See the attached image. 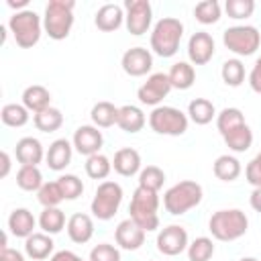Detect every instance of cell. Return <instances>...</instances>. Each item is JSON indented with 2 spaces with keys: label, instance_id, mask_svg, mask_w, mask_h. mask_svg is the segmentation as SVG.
Listing matches in <instances>:
<instances>
[{
  "label": "cell",
  "instance_id": "cell-2",
  "mask_svg": "<svg viewBox=\"0 0 261 261\" xmlns=\"http://www.w3.org/2000/svg\"><path fill=\"white\" fill-rule=\"evenodd\" d=\"M184 37V24L179 18L173 16H163L155 22L153 31H151V49L155 55L167 59L173 57L179 49Z\"/></svg>",
  "mask_w": 261,
  "mask_h": 261
},
{
  "label": "cell",
  "instance_id": "cell-13",
  "mask_svg": "<svg viewBox=\"0 0 261 261\" xmlns=\"http://www.w3.org/2000/svg\"><path fill=\"white\" fill-rule=\"evenodd\" d=\"M120 65H122V71L126 75H130V77H143L153 67V55L145 47H130V49H126L122 53Z\"/></svg>",
  "mask_w": 261,
  "mask_h": 261
},
{
  "label": "cell",
  "instance_id": "cell-32",
  "mask_svg": "<svg viewBox=\"0 0 261 261\" xmlns=\"http://www.w3.org/2000/svg\"><path fill=\"white\" fill-rule=\"evenodd\" d=\"M39 226H41V230L47 232V234H57V232H61V230L67 226L63 210H61L59 206H57V208H43V212H41V216H39Z\"/></svg>",
  "mask_w": 261,
  "mask_h": 261
},
{
  "label": "cell",
  "instance_id": "cell-34",
  "mask_svg": "<svg viewBox=\"0 0 261 261\" xmlns=\"http://www.w3.org/2000/svg\"><path fill=\"white\" fill-rule=\"evenodd\" d=\"M241 124H245V114L239 108H224L216 114V128L222 137Z\"/></svg>",
  "mask_w": 261,
  "mask_h": 261
},
{
  "label": "cell",
  "instance_id": "cell-46",
  "mask_svg": "<svg viewBox=\"0 0 261 261\" xmlns=\"http://www.w3.org/2000/svg\"><path fill=\"white\" fill-rule=\"evenodd\" d=\"M249 86L255 94H261V57H257V61L253 63V69L249 73Z\"/></svg>",
  "mask_w": 261,
  "mask_h": 261
},
{
  "label": "cell",
  "instance_id": "cell-52",
  "mask_svg": "<svg viewBox=\"0 0 261 261\" xmlns=\"http://www.w3.org/2000/svg\"><path fill=\"white\" fill-rule=\"evenodd\" d=\"M239 261H259V259L257 257H241Z\"/></svg>",
  "mask_w": 261,
  "mask_h": 261
},
{
  "label": "cell",
  "instance_id": "cell-30",
  "mask_svg": "<svg viewBox=\"0 0 261 261\" xmlns=\"http://www.w3.org/2000/svg\"><path fill=\"white\" fill-rule=\"evenodd\" d=\"M212 171H214L216 179H220V181H234L241 175L243 167H241V161L237 157L220 155V157H216V161L212 165Z\"/></svg>",
  "mask_w": 261,
  "mask_h": 261
},
{
  "label": "cell",
  "instance_id": "cell-53",
  "mask_svg": "<svg viewBox=\"0 0 261 261\" xmlns=\"http://www.w3.org/2000/svg\"><path fill=\"white\" fill-rule=\"evenodd\" d=\"M257 155H259V157H261V151H259V153H257Z\"/></svg>",
  "mask_w": 261,
  "mask_h": 261
},
{
  "label": "cell",
  "instance_id": "cell-22",
  "mask_svg": "<svg viewBox=\"0 0 261 261\" xmlns=\"http://www.w3.org/2000/svg\"><path fill=\"white\" fill-rule=\"evenodd\" d=\"M37 220L29 208H14L8 216V230L16 239H29L35 232Z\"/></svg>",
  "mask_w": 261,
  "mask_h": 261
},
{
  "label": "cell",
  "instance_id": "cell-48",
  "mask_svg": "<svg viewBox=\"0 0 261 261\" xmlns=\"http://www.w3.org/2000/svg\"><path fill=\"white\" fill-rule=\"evenodd\" d=\"M0 261H24V255L16 249L6 247V249H0Z\"/></svg>",
  "mask_w": 261,
  "mask_h": 261
},
{
  "label": "cell",
  "instance_id": "cell-27",
  "mask_svg": "<svg viewBox=\"0 0 261 261\" xmlns=\"http://www.w3.org/2000/svg\"><path fill=\"white\" fill-rule=\"evenodd\" d=\"M90 118H92L94 126H98V128H108V126H112V124L118 122V106H114V104L108 102V100H102V102H98V104L92 106Z\"/></svg>",
  "mask_w": 261,
  "mask_h": 261
},
{
  "label": "cell",
  "instance_id": "cell-23",
  "mask_svg": "<svg viewBox=\"0 0 261 261\" xmlns=\"http://www.w3.org/2000/svg\"><path fill=\"white\" fill-rule=\"evenodd\" d=\"M53 239L47 232H33L29 239H24V255L33 261H43L49 255H53Z\"/></svg>",
  "mask_w": 261,
  "mask_h": 261
},
{
  "label": "cell",
  "instance_id": "cell-16",
  "mask_svg": "<svg viewBox=\"0 0 261 261\" xmlns=\"http://www.w3.org/2000/svg\"><path fill=\"white\" fill-rule=\"evenodd\" d=\"M114 241L124 251H137L145 243V230L133 218H126V220L118 222V226L114 230Z\"/></svg>",
  "mask_w": 261,
  "mask_h": 261
},
{
  "label": "cell",
  "instance_id": "cell-9",
  "mask_svg": "<svg viewBox=\"0 0 261 261\" xmlns=\"http://www.w3.org/2000/svg\"><path fill=\"white\" fill-rule=\"evenodd\" d=\"M122 186L116 184V181H102L98 188H96V194H94V200L90 204V210L92 214L98 218V220H110L114 218V214L118 212L120 204H122Z\"/></svg>",
  "mask_w": 261,
  "mask_h": 261
},
{
  "label": "cell",
  "instance_id": "cell-25",
  "mask_svg": "<svg viewBox=\"0 0 261 261\" xmlns=\"http://www.w3.org/2000/svg\"><path fill=\"white\" fill-rule=\"evenodd\" d=\"M22 106L29 112H33V114L49 108L51 106V94H49V90L45 86H39V84H33V86L24 88V92H22Z\"/></svg>",
  "mask_w": 261,
  "mask_h": 261
},
{
  "label": "cell",
  "instance_id": "cell-15",
  "mask_svg": "<svg viewBox=\"0 0 261 261\" xmlns=\"http://www.w3.org/2000/svg\"><path fill=\"white\" fill-rule=\"evenodd\" d=\"M214 57V39L206 31H198L188 41V59L192 65H206Z\"/></svg>",
  "mask_w": 261,
  "mask_h": 261
},
{
  "label": "cell",
  "instance_id": "cell-31",
  "mask_svg": "<svg viewBox=\"0 0 261 261\" xmlns=\"http://www.w3.org/2000/svg\"><path fill=\"white\" fill-rule=\"evenodd\" d=\"M33 122H35L37 130H41V133H55V130H59L61 124H63V114H61L59 108L49 106V108L37 112V114L33 116Z\"/></svg>",
  "mask_w": 261,
  "mask_h": 261
},
{
  "label": "cell",
  "instance_id": "cell-29",
  "mask_svg": "<svg viewBox=\"0 0 261 261\" xmlns=\"http://www.w3.org/2000/svg\"><path fill=\"white\" fill-rule=\"evenodd\" d=\"M222 139H224V143H226V147H228L230 151H234V153H245V151H249L251 145H253V130H251L249 124L245 122V124L232 128L230 133H226Z\"/></svg>",
  "mask_w": 261,
  "mask_h": 261
},
{
  "label": "cell",
  "instance_id": "cell-5",
  "mask_svg": "<svg viewBox=\"0 0 261 261\" xmlns=\"http://www.w3.org/2000/svg\"><path fill=\"white\" fill-rule=\"evenodd\" d=\"M204 190L198 181L192 179H184L173 184L165 194H163V206L169 214L173 216H181L186 212H190L192 208H196L202 202Z\"/></svg>",
  "mask_w": 261,
  "mask_h": 261
},
{
  "label": "cell",
  "instance_id": "cell-41",
  "mask_svg": "<svg viewBox=\"0 0 261 261\" xmlns=\"http://www.w3.org/2000/svg\"><path fill=\"white\" fill-rule=\"evenodd\" d=\"M163 181H165V173H163V169L157 167V165H147V167H143L141 173H139V186H141V188L159 192V190L163 188Z\"/></svg>",
  "mask_w": 261,
  "mask_h": 261
},
{
  "label": "cell",
  "instance_id": "cell-18",
  "mask_svg": "<svg viewBox=\"0 0 261 261\" xmlns=\"http://www.w3.org/2000/svg\"><path fill=\"white\" fill-rule=\"evenodd\" d=\"M67 237L77 243V245H86L92 237H94V220L90 214L84 212H75L67 218Z\"/></svg>",
  "mask_w": 261,
  "mask_h": 261
},
{
  "label": "cell",
  "instance_id": "cell-26",
  "mask_svg": "<svg viewBox=\"0 0 261 261\" xmlns=\"http://www.w3.org/2000/svg\"><path fill=\"white\" fill-rule=\"evenodd\" d=\"M167 75H169L171 88H175V90H190L194 86V82H196V69L188 61L173 63Z\"/></svg>",
  "mask_w": 261,
  "mask_h": 261
},
{
  "label": "cell",
  "instance_id": "cell-35",
  "mask_svg": "<svg viewBox=\"0 0 261 261\" xmlns=\"http://www.w3.org/2000/svg\"><path fill=\"white\" fill-rule=\"evenodd\" d=\"M112 171V161L102 155V153H96L92 157H86V173L88 177L92 179H106Z\"/></svg>",
  "mask_w": 261,
  "mask_h": 261
},
{
  "label": "cell",
  "instance_id": "cell-24",
  "mask_svg": "<svg viewBox=\"0 0 261 261\" xmlns=\"http://www.w3.org/2000/svg\"><path fill=\"white\" fill-rule=\"evenodd\" d=\"M145 122H147L145 112H143L139 106H135V104H124V106L118 108V122H116V124H118L124 133L135 135V133L143 130Z\"/></svg>",
  "mask_w": 261,
  "mask_h": 261
},
{
  "label": "cell",
  "instance_id": "cell-38",
  "mask_svg": "<svg viewBox=\"0 0 261 261\" xmlns=\"http://www.w3.org/2000/svg\"><path fill=\"white\" fill-rule=\"evenodd\" d=\"M0 118L6 126H12V128H20L29 122V110L22 106V104H4L2 106V112H0Z\"/></svg>",
  "mask_w": 261,
  "mask_h": 261
},
{
  "label": "cell",
  "instance_id": "cell-7",
  "mask_svg": "<svg viewBox=\"0 0 261 261\" xmlns=\"http://www.w3.org/2000/svg\"><path fill=\"white\" fill-rule=\"evenodd\" d=\"M190 118L184 114L179 108L173 106H157L149 114V126L157 135H167V137H179L188 130Z\"/></svg>",
  "mask_w": 261,
  "mask_h": 261
},
{
  "label": "cell",
  "instance_id": "cell-28",
  "mask_svg": "<svg viewBox=\"0 0 261 261\" xmlns=\"http://www.w3.org/2000/svg\"><path fill=\"white\" fill-rule=\"evenodd\" d=\"M214 116H216V108H214V104L208 98H194L188 104V118L194 124L204 126V124L212 122Z\"/></svg>",
  "mask_w": 261,
  "mask_h": 261
},
{
  "label": "cell",
  "instance_id": "cell-39",
  "mask_svg": "<svg viewBox=\"0 0 261 261\" xmlns=\"http://www.w3.org/2000/svg\"><path fill=\"white\" fill-rule=\"evenodd\" d=\"M37 200H39V204L43 208H57L65 200L63 198V192H61V188L57 184V179L55 181H45L41 186V190L37 192Z\"/></svg>",
  "mask_w": 261,
  "mask_h": 261
},
{
  "label": "cell",
  "instance_id": "cell-14",
  "mask_svg": "<svg viewBox=\"0 0 261 261\" xmlns=\"http://www.w3.org/2000/svg\"><path fill=\"white\" fill-rule=\"evenodd\" d=\"M102 143H104L102 130H98V126H94V124H82V126H77L75 133H73V139H71L73 149L80 155H84V157H92V155L100 153Z\"/></svg>",
  "mask_w": 261,
  "mask_h": 261
},
{
  "label": "cell",
  "instance_id": "cell-11",
  "mask_svg": "<svg viewBox=\"0 0 261 261\" xmlns=\"http://www.w3.org/2000/svg\"><path fill=\"white\" fill-rule=\"evenodd\" d=\"M171 90L173 88H171L169 75L163 73V71H157V73H151L143 86H139L137 98H139L141 104H147V106H155L157 108Z\"/></svg>",
  "mask_w": 261,
  "mask_h": 261
},
{
  "label": "cell",
  "instance_id": "cell-21",
  "mask_svg": "<svg viewBox=\"0 0 261 261\" xmlns=\"http://www.w3.org/2000/svg\"><path fill=\"white\" fill-rule=\"evenodd\" d=\"M112 169L122 177H133V175L141 173V155H139V151L133 149V147L118 149L114 153V159H112Z\"/></svg>",
  "mask_w": 261,
  "mask_h": 261
},
{
  "label": "cell",
  "instance_id": "cell-37",
  "mask_svg": "<svg viewBox=\"0 0 261 261\" xmlns=\"http://www.w3.org/2000/svg\"><path fill=\"white\" fill-rule=\"evenodd\" d=\"M220 75H222V82L230 88H239L243 82H245V65L241 59H226L222 63V69H220Z\"/></svg>",
  "mask_w": 261,
  "mask_h": 261
},
{
  "label": "cell",
  "instance_id": "cell-47",
  "mask_svg": "<svg viewBox=\"0 0 261 261\" xmlns=\"http://www.w3.org/2000/svg\"><path fill=\"white\" fill-rule=\"evenodd\" d=\"M49 261H84V259H82L80 255H75L73 251H67V249H61V251H57V253H53Z\"/></svg>",
  "mask_w": 261,
  "mask_h": 261
},
{
  "label": "cell",
  "instance_id": "cell-33",
  "mask_svg": "<svg viewBox=\"0 0 261 261\" xmlns=\"http://www.w3.org/2000/svg\"><path fill=\"white\" fill-rule=\"evenodd\" d=\"M43 184V173L35 165H20L16 171V186L24 192H39Z\"/></svg>",
  "mask_w": 261,
  "mask_h": 261
},
{
  "label": "cell",
  "instance_id": "cell-3",
  "mask_svg": "<svg viewBox=\"0 0 261 261\" xmlns=\"http://www.w3.org/2000/svg\"><path fill=\"white\" fill-rule=\"evenodd\" d=\"M73 0H49L45 6L43 16V29L53 41H63L69 37L73 27Z\"/></svg>",
  "mask_w": 261,
  "mask_h": 261
},
{
  "label": "cell",
  "instance_id": "cell-4",
  "mask_svg": "<svg viewBox=\"0 0 261 261\" xmlns=\"http://www.w3.org/2000/svg\"><path fill=\"white\" fill-rule=\"evenodd\" d=\"M159 194L147 188L137 186V190L133 192L130 204H128V212L130 218L145 230H157L159 228Z\"/></svg>",
  "mask_w": 261,
  "mask_h": 261
},
{
  "label": "cell",
  "instance_id": "cell-44",
  "mask_svg": "<svg viewBox=\"0 0 261 261\" xmlns=\"http://www.w3.org/2000/svg\"><path fill=\"white\" fill-rule=\"evenodd\" d=\"M90 261H120V251L110 243H100L90 251Z\"/></svg>",
  "mask_w": 261,
  "mask_h": 261
},
{
  "label": "cell",
  "instance_id": "cell-8",
  "mask_svg": "<svg viewBox=\"0 0 261 261\" xmlns=\"http://www.w3.org/2000/svg\"><path fill=\"white\" fill-rule=\"evenodd\" d=\"M222 43L228 51L241 57L253 55L261 45V33L251 24H234L222 33Z\"/></svg>",
  "mask_w": 261,
  "mask_h": 261
},
{
  "label": "cell",
  "instance_id": "cell-6",
  "mask_svg": "<svg viewBox=\"0 0 261 261\" xmlns=\"http://www.w3.org/2000/svg\"><path fill=\"white\" fill-rule=\"evenodd\" d=\"M8 29L14 37V43L20 47V49H31L39 43L41 39V33H43V20L41 16L27 8V10H18L10 16L8 20Z\"/></svg>",
  "mask_w": 261,
  "mask_h": 261
},
{
  "label": "cell",
  "instance_id": "cell-49",
  "mask_svg": "<svg viewBox=\"0 0 261 261\" xmlns=\"http://www.w3.org/2000/svg\"><path fill=\"white\" fill-rule=\"evenodd\" d=\"M249 204H251V208L255 212L261 214V188H253V192L249 196Z\"/></svg>",
  "mask_w": 261,
  "mask_h": 261
},
{
  "label": "cell",
  "instance_id": "cell-43",
  "mask_svg": "<svg viewBox=\"0 0 261 261\" xmlns=\"http://www.w3.org/2000/svg\"><path fill=\"white\" fill-rule=\"evenodd\" d=\"M224 10H226L228 18L243 20V18H249L255 12V2L253 0H226Z\"/></svg>",
  "mask_w": 261,
  "mask_h": 261
},
{
  "label": "cell",
  "instance_id": "cell-50",
  "mask_svg": "<svg viewBox=\"0 0 261 261\" xmlns=\"http://www.w3.org/2000/svg\"><path fill=\"white\" fill-rule=\"evenodd\" d=\"M0 159H2V171H0V177H6L10 173V155L6 151L0 153Z\"/></svg>",
  "mask_w": 261,
  "mask_h": 261
},
{
  "label": "cell",
  "instance_id": "cell-17",
  "mask_svg": "<svg viewBox=\"0 0 261 261\" xmlns=\"http://www.w3.org/2000/svg\"><path fill=\"white\" fill-rule=\"evenodd\" d=\"M14 155H16V161L20 165H35V167H39V163L45 159L47 153L43 151V145H41L39 139L22 137L20 141H16Z\"/></svg>",
  "mask_w": 261,
  "mask_h": 261
},
{
  "label": "cell",
  "instance_id": "cell-40",
  "mask_svg": "<svg viewBox=\"0 0 261 261\" xmlns=\"http://www.w3.org/2000/svg\"><path fill=\"white\" fill-rule=\"evenodd\" d=\"M212 255H214V243L208 237H198L188 245L190 261H210Z\"/></svg>",
  "mask_w": 261,
  "mask_h": 261
},
{
  "label": "cell",
  "instance_id": "cell-12",
  "mask_svg": "<svg viewBox=\"0 0 261 261\" xmlns=\"http://www.w3.org/2000/svg\"><path fill=\"white\" fill-rule=\"evenodd\" d=\"M188 230L179 224H169L165 228L159 230L157 234V251L167 255V257H175L184 251H188Z\"/></svg>",
  "mask_w": 261,
  "mask_h": 261
},
{
  "label": "cell",
  "instance_id": "cell-42",
  "mask_svg": "<svg viewBox=\"0 0 261 261\" xmlns=\"http://www.w3.org/2000/svg\"><path fill=\"white\" fill-rule=\"evenodd\" d=\"M57 184L63 192V198L65 200H77L82 194H84V184L77 175L73 173H65V175H59L57 177Z\"/></svg>",
  "mask_w": 261,
  "mask_h": 261
},
{
  "label": "cell",
  "instance_id": "cell-1",
  "mask_svg": "<svg viewBox=\"0 0 261 261\" xmlns=\"http://www.w3.org/2000/svg\"><path fill=\"white\" fill-rule=\"evenodd\" d=\"M249 228V218L239 208H224L216 210L208 220V230L216 241L230 243L241 239Z\"/></svg>",
  "mask_w": 261,
  "mask_h": 261
},
{
  "label": "cell",
  "instance_id": "cell-20",
  "mask_svg": "<svg viewBox=\"0 0 261 261\" xmlns=\"http://www.w3.org/2000/svg\"><path fill=\"white\" fill-rule=\"evenodd\" d=\"M71 155H73V145L67 139H55L45 155V161L49 165V169L53 171H63L69 163H71Z\"/></svg>",
  "mask_w": 261,
  "mask_h": 261
},
{
  "label": "cell",
  "instance_id": "cell-45",
  "mask_svg": "<svg viewBox=\"0 0 261 261\" xmlns=\"http://www.w3.org/2000/svg\"><path fill=\"white\" fill-rule=\"evenodd\" d=\"M245 179L253 186V188H261V157L255 155L247 167H245Z\"/></svg>",
  "mask_w": 261,
  "mask_h": 261
},
{
  "label": "cell",
  "instance_id": "cell-19",
  "mask_svg": "<svg viewBox=\"0 0 261 261\" xmlns=\"http://www.w3.org/2000/svg\"><path fill=\"white\" fill-rule=\"evenodd\" d=\"M122 22H124V10L118 4H104L98 8L94 16V24L102 33H114L122 27Z\"/></svg>",
  "mask_w": 261,
  "mask_h": 261
},
{
  "label": "cell",
  "instance_id": "cell-10",
  "mask_svg": "<svg viewBox=\"0 0 261 261\" xmlns=\"http://www.w3.org/2000/svg\"><path fill=\"white\" fill-rule=\"evenodd\" d=\"M153 8L149 0H126L124 2V24L126 31L135 37L145 35L151 29Z\"/></svg>",
  "mask_w": 261,
  "mask_h": 261
},
{
  "label": "cell",
  "instance_id": "cell-51",
  "mask_svg": "<svg viewBox=\"0 0 261 261\" xmlns=\"http://www.w3.org/2000/svg\"><path fill=\"white\" fill-rule=\"evenodd\" d=\"M6 4L10 6V8H16V12H18V8L20 10H27V4H29V0H6Z\"/></svg>",
  "mask_w": 261,
  "mask_h": 261
},
{
  "label": "cell",
  "instance_id": "cell-36",
  "mask_svg": "<svg viewBox=\"0 0 261 261\" xmlns=\"http://www.w3.org/2000/svg\"><path fill=\"white\" fill-rule=\"evenodd\" d=\"M194 16L200 24H214L220 20L222 16V8L216 0H204V2H198L196 8H194Z\"/></svg>",
  "mask_w": 261,
  "mask_h": 261
}]
</instances>
